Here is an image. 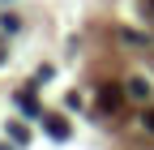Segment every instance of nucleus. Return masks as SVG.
I'll return each mask as SVG.
<instances>
[{
  "label": "nucleus",
  "mask_w": 154,
  "mask_h": 150,
  "mask_svg": "<svg viewBox=\"0 0 154 150\" xmlns=\"http://www.w3.org/2000/svg\"><path fill=\"white\" fill-rule=\"evenodd\" d=\"M38 120H43V129H47L56 142H64V137H69V120H64V116H38Z\"/></svg>",
  "instance_id": "f257e3e1"
},
{
  "label": "nucleus",
  "mask_w": 154,
  "mask_h": 150,
  "mask_svg": "<svg viewBox=\"0 0 154 150\" xmlns=\"http://www.w3.org/2000/svg\"><path fill=\"white\" fill-rule=\"evenodd\" d=\"M120 103H124V90H116V86H103V90H99V107H103V111H116Z\"/></svg>",
  "instance_id": "f03ea898"
},
{
  "label": "nucleus",
  "mask_w": 154,
  "mask_h": 150,
  "mask_svg": "<svg viewBox=\"0 0 154 150\" xmlns=\"http://www.w3.org/2000/svg\"><path fill=\"white\" fill-rule=\"evenodd\" d=\"M128 95H133V99H150V86H146L141 77H133V82H128Z\"/></svg>",
  "instance_id": "7ed1b4c3"
},
{
  "label": "nucleus",
  "mask_w": 154,
  "mask_h": 150,
  "mask_svg": "<svg viewBox=\"0 0 154 150\" xmlns=\"http://www.w3.org/2000/svg\"><path fill=\"white\" fill-rule=\"evenodd\" d=\"M9 137H13L17 146H26V142H30V133H26V124H9Z\"/></svg>",
  "instance_id": "20e7f679"
},
{
  "label": "nucleus",
  "mask_w": 154,
  "mask_h": 150,
  "mask_svg": "<svg viewBox=\"0 0 154 150\" xmlns=\"http://www.w3.org/2000/svg\"><path fill=\"white\" fill-rule=\"evenodd\" d=\"M17 103H22V107H26V111H30V116H43V111H38V103H34V99H30V95H17Z\"/></svg>",
  "instance_id": "39448f33"
},
{
  "label": "nucleus",
  "mask_w": 154,
  "mask_h": 150,
  "mask_svg": "<svg viewBox=\"0 0 154 150\" xmlns=\"http://www.w3.org/2000/svg\"><path fill=\"white\" fill-rule=\"evenodd\" d=\"M141 124L150 129V133H154V111H146V116H141Z\"/></svg>",
  "instance_id": "423d86ee"
},
{
  "label": "nucleus",
  "mask_w": 154,
  "mask_h": 150,
  "mask_svg": "<svg viewBox=\"0 0 154 150\" xmlns=\"http://www.w3.org/2000/svg\"><path fill=\"white\" fill-rule=\"evenodd\" d=\"M0 150H9V146H0Z\"/></svg>",
  "instance_id": "0eeeda50"
}]
</instances>
